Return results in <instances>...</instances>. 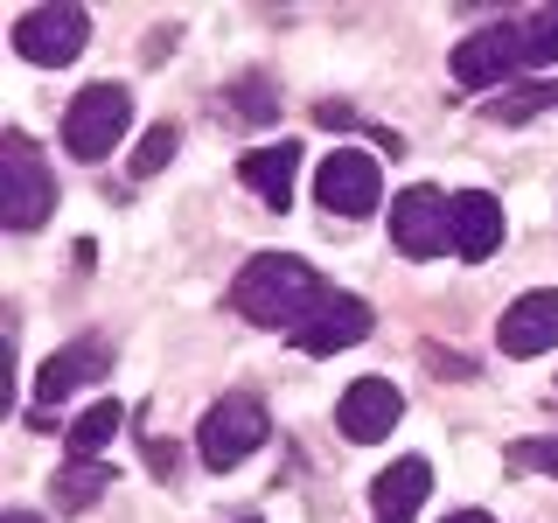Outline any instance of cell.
Wrapping results in <instances>:
<instances>
[{"label":"cell","instance_id":"obj_8","mask_svg":"<svg viewBox=\"0 0 558 523\" xmlns=\"http://www.w3.org/2000/svg\"><path fill=\"white\" fill-rule=\"evenodd\" d=\"M398 418H405V398H398V384H391V377H356V384L342 391V405H336L342 440H356V447L391 440Z\"/></svg>","mask_w":558,"mask_h":523},{"label":"cell","instance_id":"obj_22","mask_svg":"<svg viewBox=\"0 0 558 523\" xmlns=\"http://www.w3.org/2000/svg\"><path fill=\"white\" fill-rule=\"evenodd\" d=\"M447 523H496V516H488V510H453Z\"/></svg>","mask_w":558,"mask_h":523},{"label":"cell","instance_id":"obj_23","mask_svg":"<svg viewBox=\"0 0 558 523\" xmlns=\"http://www.w3.org/2000/svg\"><path fill=\"white\" fill-rule=\"evenodd\" d=\"M0 523H43V516H28V510H8V516H0Z\"/></svg>","mask_w":558,"mask_h":523},{"label":"cell","instance_id":"obj_14","mask_svg":"<svg viewBox=\"0 0 558 523\" xmlns=\"http://www.w3.org/2000/svg\"><path fill=\"white\" fill-rule=\"evenodd\" d=\"M426 496H433V467L418 461V453L391 461V467H384V475L371 482V510H377V523H412Z\"/></svg>","mask_w":558,"mask_h":523},{"label":"cell","instance_id":"obj_20","mask_svg":"<svg viewBox=\"0 0 558 523\" xmlns=\"http://www.w3.org/2000/svg\"><path fill=\"white\" fill-rule=\"evenodd\" d=\"M174 161V126H154L147 139H140V154H133V174L147 182V174H161Z\"/></svg>","mask_w":558,"mask_h":523},{"label":"cell","instance_id":"obj_13","mask_svg":"<svg viewBox=\"0 0 558 523\" xmlns=\"http://www.w3.org/2000/svg\"><path fill=\"white\" fill-rule=\"evenodd\" d=\"M453 252L468 258V266H482V258L502 252V203L482 196V188H461L453 196Z\"/></svg>","mask_w":558,"mask_h":523},{"label":"cell","instance_id":"obj_6","mask_svg":"<svg viewBox=\"0 0 558 523\" xmlns=\"http://www.w3.org/2000/svg\"><path fill=\"white\" fill-rule=\"evenodd\" d=\"M391 244L405 258H433L453 244V196H440V188L412 182L391 196Z\"/></svg>","mask_w":558,"mask_h":523},{"label":"cell","instance_id":"obj_12","mask_svg":"<svg viewBox=\"0 0 558 523\" xmlns=\"http://www.w3.org/2000/svg\"><path fill=\"white\" fill-rule=\"evenodd\" d=\"M105 370H112V342H105V336H77L70 349H57V356L35 370V391H43V405H57V398H70L77 384H98Z\"/></svg>","mask_w":558,"mask_h":523},{"label":"cell","instance_id":"obj_2","mask_svg":"<svg viewBox=\"0 0 558 523\" xmlns=\"http://www.w3.org/2000/svg\"><path fill=\"white\" fill-rule=\"evenodd\" d=\"M0 217H8V231H35V223L57 217V174H49L28 133L0 139Z\"/></svg>","mask_w":558,"mask_h":523},{"label":"cell","instance_id":"obj_19","mask_svg":"<svg viewBox=\"0 0 558 523\" xmlns=\"http://www.w3.org/2000/svg\"><path fill=\"white\" fill-rule=\"evenodd\" d=\"M545 105H558L551 84H517V92H496V105H488V119H502V126H523V119H537Z\"/></svg>","mask_w":558,"mask_h":523},{"label":"cell","instance_id":"obj_5","mask_svg":"<svg viewBox=\"0 0 558 523\" xmlns=\"http://www.w3.org/2000/svg\"><path fill=\"white\" fill-rule=\"evenodd\" d=\"M84 42H92V14H84L77 0H43V8H28L22 22H14V49H22L28 63H43V70L77 63Z\"/></svg>","mask_w":558,"mask_h":523},{"label":"cell","instance_id":"obj_3","mask_svg":"<svg viewBox=\"0 0 558 523\" xmlns=\"http://www.w3.org/2000/svg\"><path fill=\"white\" fill-rule=\"evenodd\" d=\"M266 440H272V426H266V405H258L252 391L217 398V405L203 412V426H196V453H203V467H217V475L244 467Z\"/></svg>","mask_w":558,"mask_h":523},{"label":"cell","instance_id":"obj_17","mask_svg":"<svg viewBox=\"0 0 558 523\" xmlns=\"http://www.w3.org/2000/svg\"><path fill=\"white\" fill-rule=\"evenodd\" d=\"M98 496H112V461H70L57 475V510H92Z\"/></svg>","mask_w":558,"mask_h":523},{"label":"cell","instance_id":"obj_15","mask_svg":"<svg viewBox=\"0 0 558 523\" xmlns=\"http://www.w3.org/2000/svg\"><path fill=\"white\" fill-rule=\"evenodd\" d=\"M238 174H244V188H252L266 209H287L293 182H301V147H293V139H279V147H252L238 161Z\"/></svg>","mask_w":558,"mask_h":523},{"label":"cell","instance_id":"obj_21","mask_svg":"<svg viewBox=\"0 0 558 523\" xmlns=\"http://www.w3.org/2000/svg\"><path fill=\"white\" fill-rule=\"evenodd\" d=\"M510 467H537V475H558V440H517Z\"/></svg>","mask_w":558,"mask_h":523},{"label":"cell","instance_id":"obj_11","mask_svg":"<svg viewBox=\"0 0 558 523\" xmlns=\"http://www.w3.org/2000/svg\"><path fill=\"white\" fill-rule=\"evenodd\" d=\"M496 342H502V356H545V349H558V287H537L502 307Z\"/></svg>","mask_w":558,"mask_h":523},{"label":"cell","instance_id":"obj_7","mask_svg":"<svg viewBox=\"0 0 558 523\" xmlns=\"http://www.w3.org/2000/svg\"><path fill=\"white\" fill-rule=\"evenodd\" d=\"M314 196H322V209H336V217H371V209L384 203L377 154H363V147H336L328 161H314Z\"/></svg>","mask_w":558,"mask_h":523},{"label":"cell","instance_id":"obj_1","mask_svg":"<svg viewBox=\"0 0 558 523\" xmlns=\"http://www.w3.org/2000/svg\"><path fill=\"white\" fill-rule=\"evenodd\" d=\"M328 293H322V272L307 266V258H293V252H258L252 266H244L231 279V307L244 314V321H258V328H301L314 307H322Z\"/></svg>","mask_w":558,"mask_h":523},{"label":"cell","instance_id":"obj_18","mask_svg":"<svg viewBox=\"0 0 558 523\" xmlns=\"http://www.w3.org/2000/svg\"><path fill=\"white\" fill-rule=\"evenodd\" d=\"M517 49H523L531 70L558 63V8H531V14H523V22H517Z\"/></svg>","mask_w":558,"mask_h":523},{"label":"cell","instance_id":"obj_10","mask_svg":"<svg viewBox=\"0 0 558 523\" xmlns=\"http://www.w3.org/2000/svg\"><path fill=\"white\" fill-rule=\"evenodd\" d=\"M363 336H371V307H363L356 293H328V301L293 328V349H307V356H336V349H356Z\"/></svg>","mask_w":558,"mask_h":523},{"label":"cell","instance_id":"obj_4","mask_svg":"<svg viewBox=\"0 0 558 523\" xmlns=\"http://www.w3.org/2000/svg\"><path fill=\"white\" fill-rule=\"evenodd\" d=\"M133 126V92L126 84H84L77 98H70L63 112V147L77 154V161H105V154L126 139Z\"/></svg>","mask_w":558,"mask_h":523},{"label":"cell","instance_id":"obj_9","mask_svg":"<svg viewBox=\"0 0 558 523\" xmlns=\"http://www.w3.org/2000/svg\"><path fill=\"white\" fill-rule=\"evenodd\" d=\"M517 63H523L517 22L475 28V35H461V49H453V84H468V92H488V84H510Z\"/></svg>","mask_w":558,"mask_h":523},{"label":"cell","instance_id":"obj_16","mask_svg":"<svg viewBox=\"0 0 558 523\" xmlns=\"http://www.w3.org/2000/svg\"><path fill=\"white\" fill-rule=\"evenodd\" d=\"M119 426H126V412H119V398H98L92 412H77L70 418V461H98L105 453V440H119Z\"/></svg>","mask_w":558,"mask_h":523}]
</instances>
